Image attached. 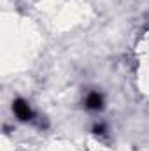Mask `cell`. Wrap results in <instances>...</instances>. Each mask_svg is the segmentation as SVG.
Instances as JSON below:
<instances>
[{"label":"cell","mask_w":149,"mask_h":151,"mask_svg":"<svg viewBox=\"0 0 149 151\" xmlns=\"http://www.w3.org/2000/svg\"><path fill=\"white\" fill-rule=\"evenodd\" d=\"M86 106L90 109H102V97L98 93H90L86 99Z\"/></svg>","instance_id":"7a4b0ae2"},{"label":"cell","mask_w":149,"mask_h":151,"mask_svg":"<svg viewBox=\"0 0 149 151\" xmlns=\"http://www.w3.org/2000/svg\"><path fill=\"white\" fill-rule=\"evenodd\" d=\"M12 109H14V113H16V116L21 119V121H27V119H30L32 116H34V113H32V109H30V106L25 102V100H16L14 102V106H12Z\"/></svg>","instance_id":"6da1fadb"},{"label":"cell","mask_w":149,"mask_h":151,"mask_svg":"<svg viewBox=\"0 0 149 151\" xmlns=\"http://www.w3.org/2000/svg\"><path fill=\"white\" fill-rule=\"evenodd\" d=\"M95 134H104V127H95Z\"/></svg>","instance_id":"3957f363"}]
</instances>
